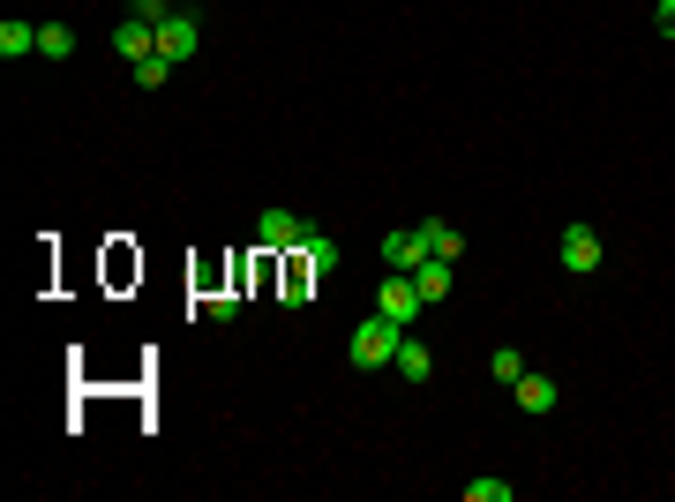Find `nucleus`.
Returning <instances> with one entry per match:
<instances>
[{
    "label": "nucleus",
    "mask_w": 675,
    "mask_h": 502,
    "mask_svg": "<svg viewBox=\"0 0 675 502\" xmlns=\"http://www.w3.org/2000/svg\"><path fill=\"white\" fill-rule=\"evenodd\" d=\"M398 345H406V323H390V315H368V323H361V331H353V345H345V360H353V368H361V376H376V368H390V360H398Z\"/></svg>",
    "instance_id": "1"
},
{
    "label": "nucleus",
    "mask_w": 675,
    "mask_h": 502,
    "mask_svg": "<svg viewBox=\"0 0 675 502\" xmlns=\"http://www.w3.org/2000/svg\"><path fill=\"white\" fill-rule=\"evenodd\" d=\"M555 263H563L571 278L600 270V233H593V225H563V241H555Z\"/></svg>",
    "instance_id": "2"
},
{
    "label": "nucleus",
    "mask_w": 675,
    "mask_h": 502,
    "mask_svg": "<svg viewBox=\"0 0 675 502\" xmlns=\"http://www.w3.org/2000/svg\"><path fill=\"white\" fill-rule=\"evenodd\" d=\"M376 308L390 315V323H413V315L428 308L421 286H413V270H390V278H383V293H376Z\"/></svg>",
    "instance_id": "3"
},
{
    "label": "nucleus",
    "mask_w": 675,
    "mask_h": 502,
    "mask_svg": "<svg viewBox=\"0 0 675 502\" xmlns=\"http://www.w3.org/2000/svg\"><path fill=\"white\" fill-rule=\"evenodd\" d=\"M300 233H308V225H300L294 210H263V217H255V248H263V255L300 248Z\"/></svg>",
    "instance_id": "4"
},
{
    "label": "nucleus",
    "mask_w": 675,
    "mask_h": 502,
    "mask_svg": "<svg viewBox=\"0 0 675 502\" xmlns=\"http://www.w3.org/2000/svg\"><path fill=\"white\" fill-rule=\"evenodd\" d=\"M113 53H121L128 68H135V60H151V53H158V23H143V15H128L121 31H113Z\"/></svg>",
    "instance_id": "5"
},
{
    "label": "nucleus",
    "mask_w": 675,
    "mask_h": 502,
    "mask_svg": "<svg viewBox=\"0 0 675 502\" xmlns=\"http://www.w3.org/2000/svg\"><path fill=\"white\" fill-rule=\"evenodd\" d=\"M300 263H308V278H338V241L308 225V233H300Z\"/></svg>",
    "instance_id": "6"
},
{
    "label": "nucleus",
    "mask_w": 675,
    "mask_h": 502,
    "mask_svg": "<svg viewBox=\"0 0 675 502\" xmlns=\"http://www.w3.org/2000/svg\"><path fill=\"white\" fill-rule=\"evenodd\" d=\"M158 53H166V60H188V53H196V15L173 8L166 23H158Z\"/></svg>",
    "instance_id": "7"
},
{
    "label": "nucleus",
    "mask_w": 675,
    "mask_h": 502,
    "mask_svg": "<svg viewBox=\"0 0 675 502\" xmlns=\"http://www.w3.org/2000/svg\"><path fill=\"white\" fill-rule=\"evenodd\" d=\"M383 263H390V270H421V263H428L421 225H413V233H390V241H383Z\"/></svg>",
    "instance_id": "8"
},
{
    "label": "nucleus",
    "mask_w": 675,
    "mask_h": 502,
    "mask_svg": "<svg viewBox=\"0 0 675 502\" xmlns=\"http://www.w3.org/2000/svg\"><path fill=\"white\" fill-rule=\"evenodd\" d=\"M510 398H518L525 413H555V376H533V368H525V376L510 382Z\"/></svg>",
    "instance_id": "9"
},
{
    "label": "nucleus",
    "mask_w": 675,
    "mask_h": 502,
    "mask_svg": "<svg viewBox=\"0 0 675 502\" xmlns=\"http://www.w3.org/2000/svg\"><path fill=\"white\" fill-rule=\"evenodd\" d=\"M390 368H398V376H406V382H428V376H435V353H428L421 337L406 331V345H398V360H390Z\"/></svg>",
    "instance_id": "10"
},
{
    "label": "nucleus",
    "mask_w": 675,
    "mask_h": 502,
    "mask_svg": "<svg viewBox=\"0 0 675 502\" xmlns=\"http://www.w3.org/2000/svg\"><path fill=\"white\" fill-rule=\"evenodd\" d=\"M413 286H421L428 308H435V300H451V263H443V255H428L421 270H413Z\"/></svg>",
    "instance_id": "11"
},
{
    "label": "nucleus",
    "mask_w": 675,
    "mask_h": 502,
    "mask_svg": "<svg viewBox=\"0 0 675 502\" xmlns=\"http://www.w3.org/2000/svg\"><path fill=\"white\" fill-rule=\"evenodd\" d=\"M421 241H428V255H443V263H458V248H465V233H458V225H443V217H428Z\"/></svg>",
    "instance_id": "12"
},
{
    "label": "nucleus",
    "mask_w": 675,
    "mask_h": 502,
    "mask_svg": "<svg viewBox=\"0 0 675 502\" xmlns=\"http://www.w3.org/2000/svg\"><path fill=\"white\" fill-rule=\"evenodd\" d=\"M0 53H8V60H31V53H38V31L8 15V23H0Z\"/></svg>",
    "instance_id": "13"
},
{
    "label": "nucleus",
    "mask_w": 675,
    "mask_h": 502,
    "mask_svg": "<svg viewBox=\"0 0 675 502\" xmlns=\"http://www.w3.org/2000/svg\"><path fill=\"white\" fill-rule=\"evenodd\" d=\"M488 376H496V382H518V376H525V353H518V345H496V353H488Z\"/></svg>",
    "instance_id": "14"
},
{
    "label": "nucleus",
    "mask_w": 675,
    "mask_h": 502,
    "mask_svg": "<svg viewBox=\"0 0 675 502\" xmlns=\"http://www.w3.org/2000/svg\"><path fill=\"white\" fill-rule=\"evenodd\" d=\"M38 53H45V60H68V53H76L68 23H38Z\"/></svg>",
    "instance_id": "15"
},
{
    "label": "nucleus",
    "mask_w": 675,
    "mask_h": 502,
    "mask_svg": "<svg viewBox=\"0 0 675 502\" xmlns=\"http://www.w3.org/2000/svg\"><path fill=\"white\" fill-rule=\"evenodd\" d=\"M166 76H173V60H166V53H151V60H135V90H158V83H166Z\"/></svg>",
    "instance_id": "16"
},
{
    "label": "nucleus",
    "mask_w": 675,
    "mask_h": 502,
    "mask_svg": "<svg viewBox=\"0 0 675 502\" xmlns=\"http://www.w3.org/2000/svg\"><path fill=\"white\" fill-rule=\"evenodd\" d=\"M465 502H510V480H465Z\"/></svg>",
    "instance_id": "17"
},
{
    "label": "nucleus",
    "mask_w": 675,
    "mask_h": 502,
    "mask_svg": "<svg viewBox=\"0 0 675 502\" xmlns=\"http://www.w3.org/2000/svg\"><path fill=\"white\" fill-rule=\"evenodd\" d=\"M203 308H211V323H233V315H241V300H233V293H211Z\"/></svg>",
    "instance_id": "18"
},
{
    "label": "nucleus",
    "mask_w": 675,
    "mask_h": 502,
    "mask_svg": "<svg viewBox=\"0 0 675 502\" xmlns=\"http://www.w3.org/2000/svg\"><path fill=\"white\" fill-rule=\"evenodd\" d=\"M653 31H661V38H675V0H661V8H653Z\"/></svg>",
    "instance_id": "19"
}]
</instances>
